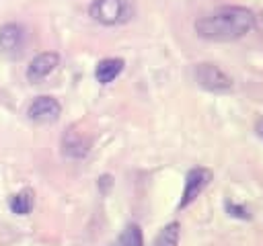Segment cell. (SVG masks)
<instances>
[{
	"mask_svg": "<svg viewBox=\"0 0 263 246\" xmlns=\"http://www.w3.org/2000/svg\"><path fill=\"white\" fill-rule=\"evenodd\" d=\"M255 12L245 6H222L195 20V33L208 41H236L255 29Z\"/></svg>",
	"mask_w": 263,
	"mask_h": 246,
	"instance_id": "cell-1",
	"label": "cell"
},
{
	"mask_svg": "<svg viewBox=\"0 0 263 246\" xmlns=\"http://www.w3.org/2000/svg\"><path fill=\"white\" fill-rule=\"evenodd\" d=\"M134 2L132 0H92L88 6V14L92 20L115 27V25H125L134 18Z\"/></svg>",
	"mask_w": 263,
	"mask_h": 246,
	"instance_id": "cell-2",
	"label": "cell"
},
{
	"mask_svg": "<svg viewBox=\"0 0 263 246\" xmlns=\"http://www.w3.org/2000/svg\"><path fill=\"white\" fill-rule=\"evenodd\" d=\"M193 76H195V82L210 92H226L232 88L230 76L222 68H218L216 64H208V61L197 64L193 70Z\"/></svg>",
	"mask_w": 263,
	"mask_h": 246,
	"instance_id": "cell-3",
	"label": "cell"
},
{
	"mask_svg": "<svg viewBox=\"0 0 263 246\" xmlns=\"http://www.w3.org/2000/svg\"><path fill=\"white\" fill-rule=\"evenodd\" d=\"M210 180H212V172L208 170V168H201V166H197V168H191L189 172H187V176H185V187H183V195H181V201H179V209H185L187 205H191L199 195H201V191L210 184Z\"/></svg>",
	"mask_w": 263,
	"mask_h": 246,
	"instance_id": "cell-4",
	"label": "cell"
},
{
	"mask_svg": "<svg viewBox=\"0 0 263 246\" xmlns=\"http://www.w3.org/2000/svg\"><path fill=\"white\" fill-rule=\"evenodd\" d=\"M25 47V31L16 23H6L0 27V53L4 57H18Z\"/></svg>",
	"mask_w": 263,
	"mask_h": 246,
	"instance_id": "cell-5",
	"label": "cell"
},
{
	"mask_svg": "<svg viewBox=\"0 0 263 246\" xmlns=\"http://www.w3.org/2000/svg\"><path fill=\"white\" fill-rule=\"evenodd\" d=\"M60 113H62V105L53 96H47V94L33 98L27 109V117L35 123H53L58 121Z\"/></svg>",
	"mask_w": 263,
	"mask_h": 246,
	"instance_id": "cell-6",
	"label": "cell"
},
{
	"mask_svg": "<svg viewBox=\"0 0 263 246\" xmlns=\"http://www.w3.org/2000/svg\"><path fill=\"white\" fill-rule=\"evenodd\" d=\"M60 64V55L53 53V51H43V53H37L29 68H27V80L29 82H41L43 78H47Z\"/></svg>",
	"mask_w": 263,
	"mask_h": 246,
	"instance_id": "cell-7",
	"label": "cell"
},
{
	"mask_svg": "<svg viewBox=\"0 0 263 246\" xmlns=\"http://www.w3.org/2000/svg\"><path fill=\"white\" fill-rule=\"evenodd\" d=\"M90 150V139L78 131L76 127H70L64 135H62V154L66 158H74V160H80L88 154Z\"/></svg>",
	"mask_w": 263,
	"mask_h": 246,
	"instance_id": "cell-8",
	"label": "cell"
},
{
	"mask_svg": "<svg viewBox=\"0 0 263 246\" xmlns=\"http://www.w3.org/2000/svg\"><path fill=\"white\" fill-rule=\"evenodd\" d=\"M123 66H125V61H123L121 57H105V59H101V61L97 64V68H95V78H97V82H101V84L113 82V80L123 72Z\"/></svg>",
	"mask_w": 263,
	"mask_h": 246,
	"instance_id": "cell-9",
	"label": "cell"
},
{
	"mask_svg": "<svg viewBox=\"0 0 263 246\" xmlns=\"http://www.w3.org/2000/svg\"><path fill=\"white\" fill-rule=\"evenodd\" d=\"M33 203H35L33 191L31 189H23V191H18L16 195L10 197V211L16 213V215H29L31 209H33Z\"/></svg>",
	"mask_w": 263,
	"mask_h": 246,
	"instance_id": "cell-10",
	"label": "cell"
},
{
	"mask_svg": "<svg viewBox=\"0 0 263 246\" xmlns=\"http://www.w3.org/2000/svg\"><path fill=\"white\" fill-rule=\"evenodd\" d=\"M111 246H144V238H142L140 225H138V223L125 225Z\"/></svg>",
	"mask_w": 263,
	"mask_h": 246,
	"instance_id": "cell-11",
	"label": "cell"
},
{
	"mask_svg": "<svg viewBox=\"0 0 263 246\" xmlns=\"http://www.w3.org/2000/svg\"><path fill=\"white\" fill-rule=\"evenodd\" d=\"M179 234H181V225H179V221H171V223H166V225L158 232V236L154 238L152 246H177V242H179Z\"/></svg>",
	"mask_w": 263,
	"mask_h": 246,
	"instance_id": "cell-12",
	"label": "cell"
},
{
	"mask_svg": "<svg viewBox=\"0 0 263 246\" xmlns=\"http://www.w3.org/2000/svg\"><path fill=\"white\" fill-rule=\"evenodd\" d=\"M226 207H228V211H230L232 215H238V217H249V213H247L242 207H238V205H232V203H228Z\"/></svg>",
	"mask_w": 263,
	"mask_h": 246,
	"instance_id": "cell-13",
	"label": "cell"
},
{
	"mask_svg": "<svg viewBox=\"0 0 263 246\" xmlns=\"http://www.w3.org/2000/svg\"><path fill=\"white\" fill-rule=\"evenodd\" d=\"M257 133H259V137H263V119L257 121Z\"/></svg>",
	"mask_w": 263,
	"mask_h": 246,
	"instance_id": "cell-14",
	"label": "cell"
}]
</instances>
